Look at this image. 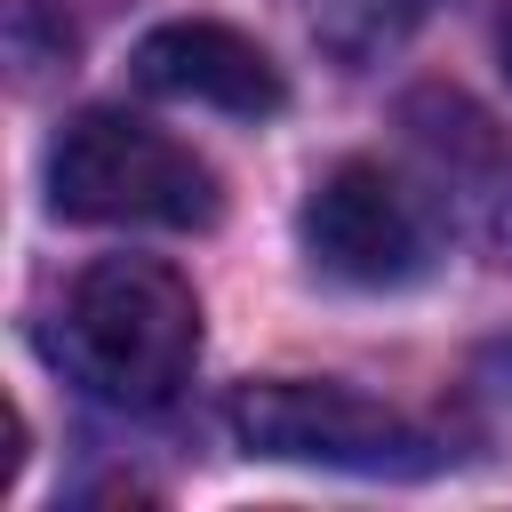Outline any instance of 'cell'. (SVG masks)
Instances as JSON below:
<instances>
[{"instance_id":"5","label":"cell","mask_w":512,"mask_h":512,"mask_svg":"<svg viewBox=\"0 0 512 512\" xmlns=\"http://www.w3.org/2000/svg\"><path fill=\"white\" fill-rule=\"evenodd\" d=\"M136 80H144L152 96L208 104V112H232V120H272V112L288 104L280 64H272L248 32H232V24H216V16H176V24L144 32V40H136Z\"/></svg>"},{"instance_id":"2","label":"cell","mask_w":512,"mask_h":512,"mask_svg":"<svg viewBox=\"0 0 512 512\" xmlns=\"http://www.w3.org/2000/svg\"><path fill=\"white\" fill-rule=\"evenodd\" d=\"M48 208L72 224H160V232H208L224 216L216 168L160 136L136 112H72L48 144Z\"/></svg>"},{"instance_id":"4","label":"cell","mask_w":512,"mask_h":512,"mask_svg":"<svg viewBox=\"0 0 512 512\" xmlns=\"http://www.w3.org/2000/svg\"><path fill=\"white\" fill-rule=\"evenodd\" d=\"M296 232H304V256L344 288H408L432 264V224L416 192L376 160H336L312 184Z\"/></svg>"},{"instance_id":"1","label":"cell","mask_w":512,"mask_h":512,"mask_svg":"<svg viewBox=\"0 0 512 512\" xmlns=\"http://www.w3.org/2000/svg\"><path fill=\"white\" fill-rule=\"evenodd\" d=\"M64 368L112 408H168L200 360V296L160 256H96L64 296Z\"/></svg>"},{"instance_id":"6","label":"cell","mask_w":512,"mask_h":512,"mask_svg":"<svg viewBox=\"0 0 512 512\" xmlns=\"http://www.w3.org/2000/svg\"><path fill=\"white\" fill-rule=\"evenodd\" d=\"M496 64H504V80H512V8H504V24H496Z\"/></svg>"},{"instance_id":"3","label":"cell","mask_w":512,"mask_h":512,"mask_svg":"<svg viewBox=\"0 0 512 512\" xmlns=\"http://www.w3.org/2000/svg\"><path fill=\"white\" fill-rule=\"evenodd\" d=\"M232 432L248 456H272V464H320V472H368V480L440 472V440L424 424H408L400 408H384L352 384H312V376L240 384Z\"/></svg>"}]
</instances>
